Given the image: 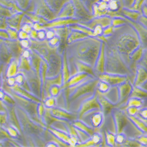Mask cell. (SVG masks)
Listing matches in <instances>:
<instances>
[{
	"label": "cell",
	"mask_w": 147,
	"mask_h": 147,
	"mask_svg": "<svg viewBox=\"0 0 147 147\" xmlns=\"http://www.w3.org/2000/svg\"><path fill=\"white\" fill-rule=\"evenodd\" d=\"M34 1L35 13L47 20H53L54 17V13L45 3V0H34Z\"/></svg>",
	"instance_id": "6da1fadb"
},
{
	"label": "cell",
	"mask_w": 147,
	"mask_h": 147,
	"mask_svg": "<svg viewBox=\"0 0 147 147\" xmlns=\"http://www.w3.org/2000/svg\"><path fill=\"white\" fill-rule=\"evenodd\" d=\"M26 14V11H24L22 13L14 14L13 16L9 17L7 20V22L9 26L14 29H19L21 21Z\"/></svg>",
	"instance_id": "7a4b0ae2"
},
{
	"label": "cell",
	"mask_w": 147,
	"mask_h": 147,
	"mask_svg": "<svg viewBox=\"0 0 147 147\" xmlns=\"http://www.w3.org/2000/svg\"><path fill=\"white\" fill-rule=\"evenodd\" d=\"M0 4L11 9L14 14L24 12L19 8L14 0H0Z\"/></svg>",
	"instance_id": "3957f363"
},
{
	"label": "cell",
	"mask_w": 147,
	"mask_h": 147,
	"mask_svg": "<svg viewBox=\"0 0 147 147\" xmlns=\"http://www.w3.org/2000/svg\"><path fill=\"white\" fill-rule=\"evenodd\" d=\"M45 1L54 13H56L60 10L63 4L67 2V0H45Z\"/></svg>",
	"instance_id": "277c9868"
},
{
	"label": "cell",
	"mask_w": 147,
	"mask_h": 147,
	"mask_svg": "<svg viewBox=\"0 0 147 147\" xmlns=\"http://www.w3.org/2000/svg\"><path fill=\"white\" fill-rule=\"evenodd\" d=\"M19 8L22 11H26L32 0H14Z\"/></svg>",
	"instance_id": "5b68a950"
},
{
	"label": "cell",
	"mask_w": 147,
	"mask_h": 147,
	"mask_svg": "<svg viewBox=\"0 0 147 147\" xmlns=\"http://www.w3.org/2000/svg\"><path fill=\"white\" fill-rule=\"evenodd\" d=\"M14 13L11 9L0 4V18L5 17H10L13 16Z\"/></svg>",
	"instance_id": "8992f818"
},
{
	"label": "cell",
	"mask_w": 147,
	"mask_h": 147,
	"mask_svg": "<svg viewBox=\"0 0 147 147\" xmlns=\"http://www.w3.org/2000/svg\"><path fill=\"white\" fill-rule=\"evenodd\" d=\"M7 33L8 34V36H9L11 38H13V39H17V38L18 34H17V32L14 30L12 29L11 28H8Z\"/></svg>",
	"instance_id": "52a82bcc"
},
{
	"label": "cell",
	"mask_w": 147,
	"mask_h": 147,
	"mask_svg": "<svg viewBox=\"0 0 147 147\" xmlns=\"http://www.w3.org/2000/svg\"><path fill=\"white\" fill-rule=\"evenodd\" d=\"M5 18H0V30H4L7 28V24Z\"/></svg>",
	"instance_id": "ba28073f"
},
{
	"label": "cell",
	"mask_w": 147,
	"mask_h": 147,
	"mask_svg": "<svg viewBox=\"0 0 147 147\" xmlns=\"http://www.w3.org/2000/svg\"><path fill=\"white\" fill-rule=\"evenodd\" d=\"M19 36H20V38H21V39L25 40L28 37V35L26 32L24 31H21L19 33Z\"/></svg>",
	"instance_id": "9c48e42d"
},
{
	"label": "cell",
	"mask_w": 147,
	"mask_h": 147,
	"mask_svg": "<svg viewBox=\"0 0 147 147\" xmlns=\"http://www.w3.org/2000/svg\"><path fill=\"white\" fill-rule=\"evenodd\" d=\"M22 31L26 32L27 33H29V32H31V30H31V27H30V26L28 25V24H25V25H24V26L22 27Z\"/></svg>",
	"instance_id": "30bf717a"
},
{
	"label": "cell",
	"mask_w": 147,
	"mask_h": 147,
	"mask_svg": "<svg viewBox=\"0 0 147 147\" xmlns=\"http://www.w3.org/2000/svg\"><path fill=\"white\" fill-rule=\"evenodd\" d=\"M45 36V34L43 31H40L38 33V37H39L41 39L44 38Z\"/></svg>",
	"instance_id": "8fae6325"
},
{
	"label": "cell",
	"mask_w": 147,
	"mask_h": 147,
	"mask_svg": "<svg viewBox=\"0 0 147 147\" xmlns=\"http://www.w3.org/2000/svg\"><path fill=\"white\" fill-rule=\"evenodd\" d=\"M47 36L48 38H51L52 37H53L54 35V34L53 31H48L47 33Z\"/></svg>",
	"instance_id": "7c38bea8"
}]
</instances>
